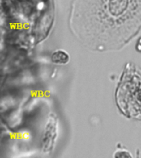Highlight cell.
<instances>
[{"label":"cell","instance_id":"obj_4","mask_svg":"<svg viewBox=\"0 0 141 158\" xmlns=\"http://www.w3.org/2000/svg\"><path fill=\"white\" fill-rule=\"evenodd\" d=\"M113 158H133V156L128 150L118 149L113 153Z\"/></svg>","mask_w":141,"mask_h":158},{"label":"cell","instance_id":"obj_3","mask_svg":"<svg viewBox=\"0 0 141 158\" xmlns=\"http://www.w3.org/2000/svg\"><path fill=\"white\" fill-rule=\"evenodd\" d=\"M51 62L56 65H65L70 60V56L68 52L64 51L63 49H57L53 52L50 56Z\"/></svg>","mask_w":141,"mask_h":158},{"label":"cell","instance_id":"obj_5","mask_svg":"<svg viewBox=\"0 0 141 158\" xmlns=\"http://www.w3.org/2000/svg\"><path fill=\"white\" fill-rule=\"evenodd\" d=\"M135 50L137 52H139V53H141V37L136 42Z\"/></svg>","mask_w":141,"mask_h":158},{"label":"cell","instance_id":"obj_1","mask_svg":"<svg viewBox=\"0 0 141 158\" xmlns=\"http://www.w3.org/2000/svg\"><path fill=\"white\" fill-rule=\"evenodd\" d=\"M69 27L90 51L121 50L141 33V0H73Z\"/></svg>","mask_w":141,"mask_h":158},{"label":"cell","instance_id":"obj_2","mask_svg":"<svg viewBox=\"0 0 141 158\" xmlns=\"http://www.w3.org/2000/svg\"><path fill=\"white\" fill-rule=\"evenodd\" d=\"M120 113L132 120L141 121V69L129 62L125 65L115 91Z\"/></svg>","mask_w":141,"mask_h":158}]
</instances>
